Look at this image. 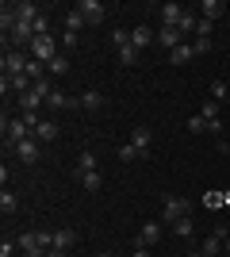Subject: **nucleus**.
Here are the masks:
<instances>
[{"mask_svg":"<svg viewBox=\"0 0 230 257\" xmlns=\"http://www.w3.org/2000/svg\"><path fill=\"white\" fill-rule=\"evenodd\" d=\"M192 211V204H188L184 196H165V207H161V223L173 226L176 219H184V215Z\"/></svg>","mask_w":230,"mask_h":257,"instance_id":"nucleus-1","label":"nucleus"},{"mask_svg":"<svg viewBox=\"0 0 230 257\" xmlns=\"http://www.w3.org/2000/svg\"><path fill=\"white\" fill-rule=\"evenodd\" d=\"M31 58L35 62H43V65H50L58 58V43H54V35H39L31 43Z\"/></svg>","mask_w":230,"mask_h":257,"instance_id":"nucleus-2","label":"nucleus"},{"mask_svg":"<svg viewBox=\"0 0 230 257\" xmlns=\"http://www.w3.org/2000/svg\"><path fill=\"white\" fill-rule=\"evenodd\" d=\"M23 139H31V127H27L23 119H8V115H4V146L16 150Z\"/></svg>","mask_w":230,"mask_h":257,"instance_id":"nucleus-3","label":"nucleus"},{"mask_svg":"<svg viewBox=\"0 0 230 257\" xmlns=\"http://www.w3.org/2000/svg\"><path fill=\"white\" fill-rule=\"evenodd\" d=\"M73 8L81 12V16H85V23H92V27H100V23L108 20V8H104L100 0H77Z\"/></svg>","mask_w":230,"mask_h":257,"instance_id":"nucleus-4","label":"nucleus"},{"mask_svg":"<svg viewBox=\"0 0 230 257\" xmlns=\"http://www.w3.org/2000/svg\"><path fill=\"white\" fill-rule=\"evenodd\" d=\"M161 226H165V223H157V219H146V223L138 226V238H134V242H138V246H157Z\"/></svg>","mask_w":230,"mask_h":257,"instance_id":"nucleus-5","label":"nucleus"},{"mask_svg":"<svg viewBox=\"0 0 230 257\" xmlns=\"http://www.w3.org/2000/svg\"><path fill=\"white\" fill-rule=\"evenodd\" d=\"M27 62H31V58H23V50H16V46H12V50H4V73L8 77H16V73H23V69H27Z\"/></svg>","mask_w":230,"mask_h":257,"instance_id":"nucleus-6","label":"nucleus"},{"mask_svg":"<svg viewBox=\"0 0 230 257\" xmlns=\"http://www.w3.org/2000/svg\"><path fill=\"white\" fill-rule=\"evenodd\" d=\"M153 43H157V31L146 27V23H138V27L131 31V46L134 50H146V46H153Z\"/></svg>","mask_w":230,"mask_h":257,"instance_id":"nucleus-7","label":"nucleus"},{"mask_svg":"<svg viewBox=\"0 0 230 257\" xmlns=\"http://www.w3.org/2000/svg\"><path fill=\"white\" fill-rule=\"evenodd\" d=\"M184 12H188L184 4H176V0H165V4H161V27H176Z\"/></svg>","mask_w":230,"mask_h":257,"instance_id":"nucleus-8","label":"nucleus"},{"mask_svg":"<svg viewBox=\"0 0 230 257\" xmlns=\"http://www.w3.org/2000/svg\"><path fill=\"white\" fill-rule=\"evenodd\" d=\"M150 142H153L150 127H134V131H131V146L138 150V158H150Z\"/></svg>","mask_w":230,"mask_h":257,"instance_id":"nucleus-9","label":"nucleus"},{"mask_svg":"<svg viewBox=\"0 0 230 257\" xmlns=\"http://www.w3.org/2000/svg\"><path fill=\"white\" fill-rule=\"evenodd\" d=\"M39 146H43V142H39V139L31 135V139H23L20 146H16V158H20V161H27V165H35V161H39Z\"/></svg>","mask_w":230,"mask_h":257,"instance_id":"nucleus-10","label":"nucleus"},{"mask_svg":"<svg viewBox=\"0 0 230 257\" xmlns=\"http://www.w3.org/2000/svg\"><path fill=\"white\" fill-rule=\"evenodd\" d=\"M196 12H199V20L215 23V20H222V12H226V4H222V0H203V4H196Z\"/></svg>","mask_w":230,"mask_h":257,"instance_id":"nucleus-11","label":"nucleus"},{"mask_svg":"<svg viewBox=\"0 0 230 257\" xmlns=\"http://www.w3.org/2000/svg\"><path fill=\"white\" fill-rule=\"evenodd\" d=\"M92 169H100V165H96V154H92V150H81V154H77V161H73V177L81 181V177L92 173Z\"/></svg>","mask_w":230,"mask_h":257,"instance_id":"nucleus-12","label":"nucleus"},{"mask_svg":"<svg viewBox=\"0 0 230 257\" xmlns=\"http://www.w3.org/2000/svg\"><path fill=\"white\" fill-rule=\"evenodd\" d=\"M180 43H184V35L176 31V27H161L157 31V46H165V50H176Z\"/></svg>","mask_w":230,"mask_h":257,"instance_id":"nucleus-13","label":"nucleus"},{"mask_svg":"<svg viewBox=\"0 0 230 257\" xmlns=\"http://www.w3.org/2000/svg\"><path fill=\"white\" fill-rule=\"evenodd\" d=\"M77 104L85 107V111H100V107H104V96H100L96 88H85V92L77 96Z\"/></svg>","mask_w":230,"mask_h":257,"instance_id":"nucleus-14","label":"nucleus"},{"mask_svg":"<svg viewBox=\"0 0 230 257\" xmlns=\"http://www.w3.org/2000/svg\"><path fill=\"white\" fill-rule=\"evenodd\" d=\"M39 16H43V12L35 8L31 0H20V4H16V20H20V23H35Z\"/></svg>","mask_w":230,"mask_h":257,"instance_id":"nucleus-15","label":"nucleus"},{"mask_svg":"<svg viewBox=\"0 0 230 257\" xmlns=\"http://www.w3.org/2000/svg\"><path fill=\"white\" fill-rule=\"evenodd\" d=\"M31 135H35L39 142H54V139H58V123H54V119H43V123H39Z\"/></svg>","mask_w":230,"mask_h":257,"instance_id":"nucleus-16","label":"nucleus"},{"mask_svg":"<svg viewBox=\"0 0 230 257\" xmlns=\"http://www.w3.org/2000/svg\"><path fill=\"white\" fill-rule=\"evenodd\" d=\"M192 58H196V50H192V43H180V46H176V50H169V62H173V65H188V62H192Z\"/></svg>","mask_w":230,"mask_h":257,"instance_id":"nucleus-17","label":"nucleus"},{"mask_svg":"<svg viewBox=\"0 0 230 257\" xmlns=\"http://www.w3.org/2000/svg\"><path fill=\"white\" fill-rule=\"evenodd\" d=\"M196 23H199L196 8H188L184 16H180V23H176V31H180V35H196Z\"/></svg>","mask_w":230,"mask_h":257,"instance_id":"nucleus-18","label":"nucleus"},{"mask_svg":"<svg viewBox=\"0 0 230 257\" xmlns=\"http://www.w3.org/2000/svg\"><path fill=\"white\" fill-rule=\"evenodd\" d=\"M81 27H88V23H85V16H81V12H77V8H69L66 12V31H81Z\"/></svg>","mask_w":230,"mask_h":257,"instance_id":"nucleus-19","label":"nucleus"},{"mask_svg":"<svg viewBox=\"0 0 230 257\" xmlns=\"http://www.w3.org/2000/svg\"><path fill=\"white\" fill-rule=\"evenodd\" d=\"M81 184H85L88 192H100V184H104V173H100V169H92V173H85V177H81Z\"/></svg>","mask_w":230,"mask_h":257,"instance_id":"nucleus-20","label":"nucleus"},{"mask_svg":"<svg viewBox=\"0 0 230 257\" xmlns=\"http://www.w3.org/2000/svg\"><path fill=\"white\" fill-rule=\"evenodd\" d=\"M173 234H176V238H192V234H196V226H192V219H188V215L173 223Z\"/></svg>","mask_w":230,"mask_h":257,"instance_id":"nucleus-21","label":"nucleus"},{"mask_svg":"<svg viewBox=\"0 0 230 257\" xmlns=\"http://www.w3.org/2000/svg\"><path fill=\"white\" fill-rule=\"evenodd\" d=\"M73 242H77L73 230H54V249H69Z\"/></svg>","mask_w":230,"mask_h":257,"instance_id":"nucleus-22","label":"nucleus"},{"mask_svg":"<svg viewBox=\"0 0 230 257\" xmlns=\"http://www.w3.org/2000/svg\"><path fill=\"white\" fill-rule=\"evenodd\" d=\"M66 69H69V58H66V54H58L54 62L46 65V77H58V73H66Z\"/></svg>","mask_w":230,"mask_h":257,"instance_id":"nucleus-23","label":"nucleus"},{"mask_svg":"<svg viewBox=\"0 0 230 257\" xmlns=\"http://www.w3.org/2000/svg\"><path fill=\"white\" fill-rule=\"evenodd\" d=\"M16 207H20V200L4 188V192H0V211H4V215H16Z\"/></svg>","mask_w":230,"mask_h":257,"instance_id":"nucleus-24","label":"nucleus"},{"mask_svg":"<svg viewBox=\"0 0 230 257\" xmlns=\"http://www.w3.org/2000/svg\"><path fill=\"white\" fill-rule=\"evenodd\" d=\"M203 204H207V207H226V192L211 188V192H203Z\"/></svg>","mask_w":230,"mask_h":257,"instance_id":"nucleus-25","label":"nucleus"},{"mask_svg":"<svg viewBox=\"0 0 230 257\" xmlns=\"http://www.w3.org/2000/svg\"><path fill=\"white\" fill-rule=\"evenodd\" d=\"M222 242H226V238H219V234H211L207 242H203V253H207V257H219V253H222Z\"/></svg>","mask_w":230,"mask_h":257,"instance_id":"nucleus-26","label":"nucleus"},{"mask_svg":"<svg viewBox=\"0 0 230 257\" xmlns=\"http://www.w3.org/2000/svg\"><path fill=\"white\" fill-rule=\"evenodd\" d=\"M111 46H115V50H123V46H131V31H123V27H115V31H111Z\"/></svg>","mask_w":230,"mask_h":257,"instance_id":"nucleus-27","label":"nucleus"},{"mask_svg":"<svg viewBox=\"0 0 230 257\" xmlns=\"http://www.w3.org/2000/svg\"><path fill=\"white\" fill-rule=\"evenodd\" d=\"M199 115L203 119H219V100H203V104H199Z\"/></svg>","mask_w":230,"mask_h":257,"instance_id":"nucleus-28","label":"nucleus"},{"mask_svg":"<svg viewBox=\"0 0 230 257\" xmlns=\"http://www.w3.org/2000/svg\"><path fill=\"white\" fill-rule=\"evenodd\" d=\"M226 96H230L226 81H211V100H226Z\"/></svg>","mask_w":230,"mask_h":257,"instance_id":"nucleus-29","label":"nucleus"},{"mask_svg":"<svg viewBox=\"0 0 230 257\" xmlns=\"http://www.w3.org/2000/svg\"><path fill=\"white\" fill-rule=\"evenodd\" d=\"M119 62L123 65H134V62H138V50H134V46H123V50H119Z\"/></svg>","mask_w":230,"mask_h":257,"instance_id":"nucleus-30","label":"nucleus"},{"mask_svg":"<svg viewBox=\"0 0 230 257\" xmlns=\"http://www.w3.org/2000/svg\"><path fill=\"white\" fill-rule=\"evenodd\" d=\"M119 158H123V161H142V158H138V150H134L131 142H127V146H119Z\"/></svg>","mask_w":230,"mask_h":257,"instance_id":"nucleus-31","label":"nucleus"},{"mask_svg":"<svg viewBox=\"0 0 230 257\" xmlns=\"http://www.w3.org/2000/svg\"><path fill=\"white\" fill-rule=\"evenodd\" d=\"M39 35H50V20H46V16L35 20V39H39Z\"/></svg>","mask_w":230,"mask_h":257,"instance_id":"nucleus-32","label":"nucleus"},{"mask_svg":"<svg viewBox=\"0 0 230 257\" xmlns=\"http://www.w3.org/2000/svg\"><path fill=\"white\" fill-rule=\"evenodd\" d=\"M196 39H211V23H207V20L196 23Z\"/></svg>","mask_w":230,"mask_h":257,"instance_id":"nucleus-33","label":"nucleus"},{"mask_svg":"<svg viewBox=\"0 0 230 257\" xmlns=\"http://www.w3.org/2000/svg\"><path fill=\"white\" fill-rule=\"evenodd\" d=\"M211 46H215V43H211V39H196V43H192V50H196V54H207Z\"/></svg>","mask_w":230,"mask_h":257,"instance_id":"nucleus-34","label":"nucleus"},{"mask_svg":"<svg viewBox=\"0 0 230 257\" xmlns=\"http://www.w3.org/2000/svg\"><path fill=\"white\" fill-rule=\"evenodd\" d=\"M16 249H20L16 242H4V246H0V257H16Z\"/></svg>","mask_w":230,"mask_h":257,"instance_id":"nucleus-35","label":"nucleus"},{"mask_svg":"<svg viewBox=\"0 0 230 257\" xmlns=\"http://www.w3.org/2000/svg\"><path fill=\"white\" fill-rule=\"evenodd\" d=\"M131 257H150V246H138V242H134V253Z\"/></svg>","mask_w":230,"mask_h":257,"instance_id":"nucleus-36","label":"nucleus"},{"mask_svg":"<svg viewBox=\"0 0 230 257\" xmlns=\"http://www.w3.org/2000/svg\"><path fill=\"white\" fill-rule=\"evenodd\" d=\"M43 257H66V249H46Z\"/></svg>","mask_w":230,"mask_h":257,"instance_id":"nucleus-37","label":"nucleus"},{"mask_svg":"<svg viewBox=\"0 0 230 257\" xmlns=\"http://www.w3.org/2000/svg\"><path fill=\"white\" fill-rule=\"evenodd\" d=\"M222 249H226V253H230V238H226V242H222Z\"/></svg>","mask_w":230,"mask_h":257,"instance_id":"nucleus-38","label":"nucleus"},{"mask_svg":"<svg viewBox=\"0 0 230 257\" xmlns=\"http://www.w3.org/2000/svg\"><path fill=\"white\" fill-rule=\"evenodd\" d=\"M188 257H207V253H203V249H199V253H188Z\"/></svg>","mask_w":230,"mask_h":257,"instance_id":"nucleus-39","label":"nucleus"},{"mask_svg":"<svg viewBox=\"0 0 230 257\" xmlns=\"http://www.w3.org/2000/svg\"><path fill=\"white\" fill-rule=\"evenodd\" d=\"M100 257H123V253H100Z\"/></svg>","mask_w":230,"mask_h":257,"instance_id":"nucleus-40","label":"nucleus"},{"mask_svg":"<svg viewBox=\"0 0 230 257\" xmlns=\"http://www.w3.org/2000/svg\"><path fill=\"white\" fill-rule=\"evenodd\" d=\"M226 207H230V192H226Z\"/></svg>","mask_w":230,"mask_h":257,"instance_id":"nucleus-41","label":"nucleus"},{"mask_svg":"<svg viewBox=\"0 0 230 257\" xmlns=\"http://www.w3.org/2000/svg\"><path fill=\"white\" fill-rule=\"evenodd\" d=\"M222 150H230V146H222Z\"/></svg>","mask_w":230,"mask_h":257,"instance_id":"nucleus-42","label":"nucleus"},{"mask_svg":"<svg viewBox=\"0 0 230 257\" xmlns=\"http://www.w3.org/2000/svg\"><path fill=\"white\" fill-rule=\"evenodd\" d=\"M226 257H230V253H226Z\"/></svg>","mask_w":230,"mask_h":257,"instance_id":"nucleus-43","label":"nucleus"}]
</instances>
